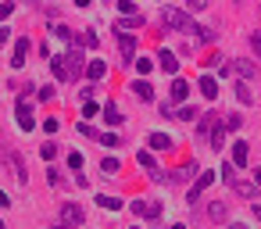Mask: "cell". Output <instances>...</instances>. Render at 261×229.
Here are the masks:
<instances>
[{"instance_id": "4316f807", "label": "cell", "mask_w": 261, "mask_h": 229, "mask_svg": "<svg viewBox=\"0 0 261 229\" xmlns=\"http://www.w3.org/2000/svg\"><path fill=\"white\" fill-rule=\"evenodd\" d=\"M222 147H225V125L218 122L215 133H211V147H207V150H222Z\"/></svg>"}, {"instance_id": "d4e9b609", "label": "cell", "mask_w": 261, "mask_h": 229, "mask_svg": "<svg viewBox=\"0 0 261 229\" xmlns=\"http://www.w3.org/2000/svg\"><path fill=\"white\" fill-rule=\"evenodd\" d=\"M97 204H100L104 211H118V208H125V200H118V197H111V193H97Z\"/></svg>"}, {"instance_id": "c3c4849f", "label": "cell", "mask_w": 261, "mask_h": 229, "mask_svg": "<svg viewBox=\"0 0 261 229\" xmlns=\"http://www.w3.org/2000/svg\"><path fill=\"white\" fill-rule=\"evenodd\" d=\"M0 208H11V197H8V190H0Z\"/></svg>"}, {"instance_id": "681fc988", "label": "cell", "mask_w": 261, "mask_h": 229, "mask_svg": "<svg viewBox=\"0 0 261 229\" xmlns=\"http://www.w3.org/2000/svg\"><path fill=\"white\" fill-rule=\"evenodd\" d=\"M250 179H254V183L261 186V168H254V172H250Z\"/></svg>"}, {"instance_id": "1f68e13d", "label": "cell", "mask_w": 261, "mask_h": 229, "mask_svg": "<svg viewBox=\"0 0 261 229\" xmlns=\"http://www.w3.org/2000/svg\"><path fill=\"white\" fill-rule=\"evenodd\" d=\"M136 72H140V79H147V75L154 72V61H150V58H136Z\"/></svg>"}, {"instance_id": "8d00e7d4", "label": "cell", "mask_w": 261, "mask_h": 229, "mask_svg": "<svg viewBox=\"0 0 261 229\" xmlns=\"http://www.w3.org/2000/svg\"><path fill=\"white\" fill-rule=\"evenodd\" d=\"M40 154H43L47 161H54V158H58V143H54V140H47V143L40 147Z\"/></svg>"}, {"instance_id": "6da1fadb", "label": "cell", "mask_w": 261, "mask_h": 229, "mask_svg": "<svg viewBox=\"0 0 261 229\" xmlns=\"http://www.w3.org/2000/svg\"><path fill=\"white\" fill-rule=\"evenodd\" d=\"M161 18H165V26L168 29H175V33H197V22L190 18V11H179V8H165L161 11Z\"/></svg>"}, {"instance_id": "f35d334b", "label": "cell", "mask_w": 261, "mask_h": 229, "mask_svg": "<svg viewBox=\"0 0 261 229\" xmlns=\"http://www.w3.org/2000/svg\"><path fill=\"white\" fill-rule=\"evenodd\" d=\"M100 108H97V100H83V118H93Z\"/></svg>"}, {"instance_id": "4fadbf2b", "label": "cell", "mask_w": 261, "mask_h": 229, "mask_svg": "<svg viewBox=\"0 0 261 229\" xmlns=\"http://www.w3.org/2000/svg\"><path fill=\"white\" fill-rule=\"evenodd\" d=\"M158 65H161V72H168L172 79L179 75V58H175L172 50H161V54H158Z\"/></svg>"}, {"instance_id": "f546056e", "label": "cell", "mask_w": 261, "mask_h": 229, "mask_svg": "<svg viewBox=\"0 0 261 229\" xmlns=\"http://www.w3.org/2000/svg\"><path fill=\"white\" fill-rule=\"evenodd\" d=\"M118 168H122L118 158H104V161H100V172H104V175H118Z\"/></svg>"}, {"instance_id": "f6af8a7d", "label": "cell", "mask_w": 261, "mask_h": 229, "mask_svg": "<svg viewBox=\"0 0 261 229\" xmlns=\"http://www.w3.org/2000/svg\"><path fill=\"white\" fill-rule=\"evenodd\" d=\"M43 129H47V133H58V129H61V122H58V118H47V122H43Z\"/></svg>"}, {"instance_id": "603a6c76", "label": "cell", "mask_w": 261, "mask_h": 229, "mask_svg": "<svg viewBox=\"0 0 261 229\" xmlns=\"http://www.w3.org/2000/svg\"><path fill=\"white\" fill-rule=\"evenodd\" d=\"M222 125H225V133H240L243 129V115L240 111H229V115H222Z\"/></svg>"}, {"instance_id": "cb8c5ba5", "label": "cell", "mask_w": 261, "mask_h": 229, "mask_svg": "<svg viewBox=\"0 0 261 229\" xmlns=\"http://www.w3.org/2000/svg\"><path fill=\"white\" fill-rule=\"evenodd\" d=\"M136 165L140 168H147L150 175L158 172V161H154V150H136Z\"/></svg>"}, {"instance_id": "83f0119b", "label": "cell", "mask_w": 261, "mask_h": 229, "mask_svg": "<svg viewBox=\"0 0 261 229\" xmlns=\"http://www.w3.org/2000/svg\"><path fill=\"white\" fill-rule=\"evenodd\" d=\"M232 90H236V100H240V104H254V93H250V86H247V83H236Z\"/></svg>"}, {"instance_id": "ab89813d", "label": "cell", "mask_w": 261, "mask_h": 229, "mask_svg": "<svg viewBox=\"0 0 261 229\" xmlns=\"http://www.w3.org/2000/svg\"><path fill=\"white\" fill-rule=\"evenodd\" d=\"M158 111H161L165 118H175V104H172V100H161V104H158Z\"/></svg>"}, {"instance_id": "44dd1931", "label": "cell", "mask_w": 261, "mask_h": 229, "mask_svg": "<svg viewBox=\"0 0 261 229\" xmlns=\"http://www.w3.org/2000/svg\"><path fill=\"white\" fill-rule=\"evenodd\" d=\"M218 179H222L225 186H232V183L240 179V168H236L232 161H222V168H218Z\"/></svg>"}, {"instance_id": "277c9868", "label": "cell", "mask_w": 261, "mask_h": 229, "mask_svg": "<svg viewBox=\"0 0 261 229\" xmlns=\"http://www.w3.org/2000/svg\"><path fill=\"white\" fill-rule=\"evenodd\" d=\"M15 115H18V129H22V133H33V129H36V118H33V104H29V97H18Z\"/></svg>"}, {"instance_id": "d6a6232c", "label": "cell", "mask_w": 261, "mask_h": 229, "mask_svg": "<svg viewBox=\"0 0 261 229\" xmlns=\"http://www.w3.org/2000/svg\"><path fill=\"white\" fill-rule=\"evenodd\" d=\"M175 118H179V122H193V118H197V108L182 104V108H175Z\"/></svg>"}, {"instance_id": "7dc6e473", "label": "cell", "mask_w": 261, "mask_h": 229, "mask_svg": "<svg viewBox=\"0 0 261 229\" xmlns=\"http://www.w3.org/2000/svg\"><path fill=\"white\" fill-rule=\"evenodd\" d=\"M8 40H11V29H8V26H0V47H4Z\"/></svg>"}, {"instance_id": "f907efd6", "label": "cell", "mask_w": 261, "mask_h": 229, "mask_svg": "<svg viewBox=\"0 0 261 229\" xmlns=\"http://www.w3.org/2000/svg\"><path fill=\"white\" fill-rule=\"evenodd\" d=\"M229 229H247V225L243 222H229Z\"/></svg>"}, {"instance_id": "7a4b0ae2", "label": "cell", "mask_w": 261, "mask_h": 229, "mask_svg": "<svg viewBox=\"0 0 261 229\" xmlns=\"http://www.w3.org/2000/svg\"><path fill=\"white\" fill-rule=\"evenodd\" d=\"M222 122V115L218 111H204L200 115V122H197V129H193V136H197V143H207L211 147V133H215V125Z\"/></svg>"}, {"instance_id": "8fae6325", "label": "cell", "mask_w": 261, "mask_h": 229, "mask_svg": "<svg viewBox=\"0 0 261 229\" xmlns=\"http://www.w3.org/2000/svg\"><path fill=\"white\" fill-rule=\"evenodd\" d=\"M50 75H54L58 83H68V79H72V72H68V58H65V54L50 58Z\"/></svg>"}, {"instance_id": "db71d44e", "label": "cell", "mask_w": 261, "mask_h": 229, "mask_svg": "<svg viewBox=\"0 0 261 229\" xmlns=\"http://www.w3.org/2000/svg\"><path fill=\"white\" fill-rule=\"evenodd\" d=\"M0 229H8V225H4V218H0Z\"/></svg>"}, {"instance_id": "74e56055", "label": "cell", "mask_w": 261, "mask_h": 229, "mask_svg": "<svg viewBox=\"0 0 261 229\" xmlns=\"http://www.w3.org/2000/svg\"><path fill=\"white\" fill-rule=\"evenodd\" d=\"M75 129H79V133H83V136H86V140H100V133H97V129H93V125H86V122H79V125H75Z\"/></svg>"}, {"instance_id": "7bdbcfd3", "label": "cell", "mask_w": 261, "mask_h": 229, "mask_svg": "<svg viewBox=\"0 0 261 229\" xmlns=\"http://www.w3.org/2000/svg\"><path fill=\"white\" fill-rule=\"evenodd\" d=\"M11 11H15V4H0V26L11 18Z\"/></svg>"}, {"instance_id": "60d3db41", "label": "cell", "mask_w": 261, "mask_h": 229, "mask_svg": "<svg viewBox=\"0 0 261 229\" xmlns=\"http://www.w3.org/2000/svg\"><path fill=\"white\" fill-rule=\"evenodd\" d=\"M100 143H104V147H122V140H118L115 133H100Z\"/></svg>"}, {"instance_id": "5bb4252c", "label": "cell", "mask_w": 261, "mask_h": 229, "mask_svg": "<svg viewBox=\"0 0 261 229\" xmlns=\"http://www.w3.org/2000/svg\"><path fill=\"white\" fill-rule=\"evenodd\" d=\"M247 158H250V143H247V140H232V165L243 168Z\"/></svg>"}, {"instance_id": "b9f144b4", "label": "cell", "mask_w": 261, "mask_h": 229, "mask_svg": "<svg viewBox=\"0 0 261 229\" xmlns=\"http://www.w3.org/2000/svg\"><path fill=\"white\" fill-rule=\"evenodd\" d=\"M250 47H254V54H257V61H261V29L250 33Z\"/></svg>"}, {"instance_id": "e0dca14e", "label": "cell", "mask_w": 261, "mask_h": 229, "mask_svg": "<svg viewBox=\"0 0 261 229\" xmlns=\"http://www.w3.org/2000/svg\"><path fill=\"white\" fill-rule=\"evenodd\" d=\"M147 147H150V150H172L175 143H172L168 133H150V136H147Z\"/></svg>"}, {"instance_id": "3957f363", "label": "cell", "mask_w": 261, "mask_h": 229, "mask_svg": "<svg viewBox=\"0 0 261 229\" xmlns=\"http://www.w3.org/2000/svg\"><path fill=\"white\" fill-rule=\"evenodd\" d=\"M115 40H118V50H122V65H136V36L115 29Z\"/></svg>"}, {"instance_id": "816d5d0a", "label": "cell", "mask_w": 261, "mask_h": 229, "mask_svg": "<svg viewBox=\"0 0 261 229\" xmlns=\"http://www.w3.org/2000/svg\"><path fill=\"white\" fill-rule=\"evenodd\" d=\"M168 229H186V225H182V222H172V225H168Z\"/></svg>"}, {"instance_id": "ac0fdd59", "label": "cell", "mask_w": 261, "mask_h": 229, "mask_svg": "<svg viewBox=\"0 0 261 229\" xmlns=\"http://www.w3.org/2000/svg\"><path fill=\"white\" fill-rule=\"evenodd\" d=\"M207 218L211 222H229V204L225 200H211L207 204Z\"/></svg>"}, {"instance_id": "836d02e7", "label": "cell", "mask_w": 261, "mask_h": 229, "mask_svg": "<svg viewBox=\"0 0 261 229\" xmlns=\"http://www.w3.org/2000/svg\"><path fill=\"white\" fill-rule=\"evenodd\" d=\"M83 165H86V158H83L79 150H72V154H68V168H72V172H83Z\"/></svg>"}, {"instance_id": "9c48e42d", "label": "cell", "mask_w": 261, "mask_h": 229, "mask_svg": "<svg viewBox=\"0 0 261 229\" xmlns=\"http://www.w3.org/2000/svg\"><path fill=\"white\" fill-rule=\"evenodd\" d=\"M229 65H232V72L240 75V83H247V79L257 75V61H250V58H232Z\"/></svg>"}, {"instance_id": "2e32d148", "label": "cell", "mask_w": 261, "mask_h": 229, "mask_svg": "<svg viewBox=\"0 0 261 229\" xmlns=\"http://www.w3.org/2000/svg\"><path fill=\"white\" fill-rule=\"evenodd\" d=\"M100 115H104V122H108V125H122V122H125V118H122V108H118L115 100H108V104L100 108Z\"/></svg>"}, {"instance_id": "30bf717a", "label": "cell", "mask_w": 261, "mask_h": 229, "mask_svg": "<svg viewBox=\"0 0 261 229\" xmlns=\"http://www.w3.org/2000/svg\"><path fill=\"white\" fill-rule=\"evenodd\" d=\"M186 97H190V83L175 75V79H172V90H168V100H172L175 108H182V104H186Z\"/></svg>"}, {"instance_id": "bcb514c9", "label": "cell", "mask_w": 261, "mask_h": 229, "mask_svg": "<svg viewBox=\"0 0 261 229\" xmlns=\"http://www.w3.org/2000/svg\"><path fill=\"white\" fill-rule=\"evenodd\" d=\"M75 186H83V190H90V179H86L83 172H75Z\"/></svg>"}, {"instance_id": "8992f818", "label": "cell", "mask_w": 261, "mask_h": 229, "mask_svg": "<svg viewBox=\"0 0 261 229\" xmlns=\"http://www.w3.org/2000/svg\"><path fill=\"white\" fill-rule=\"evenodd\" d=\"M129 211H133L136 218H161V204H158V200H143V197H140V200H133V204H129Z\"/></svg>"}, {"instance_id": "ee69618b", "label": "cell", "mask_w": 261, "mask_h": 229, "mask_svg": "<svg viewBox=\"0 0 261 229\" xmlns=\"http://www.w3.org/2000/svg\"><path fill=\"white\" fill-rule=\"evenodd\" d=\"M36 97H40V100H50V97H54V86H40Z\"/></svg>"}, {"instance_id": "9a60e30c", "label": "cell", "mask_w": 261, "mask_h": 229, "mask_svg": "<svg viewBox=\"0 0 261 229\" xmlns=\"http://www.w3.org/2000/svg\"><path fill=\"white\" fill-rule=\"evenodd\" d=\"M211 183H215V172H200V175H197V183L190 186V204H193V200H197V197H200Z\"/></svg>"}, {"instance_id": "ba28073f", "label": "cell", "mask_w": 261, "mask_h": 229, "mask_svg": "<svg viewBox=\"0 0 261 229\" xmlns=\"http://www.w3.org/2000/svg\"><path fill=\"white\" fill-rule=\"evenodd\" d=\"M61 222H65L68 229H75V225H83V222H86V211H83L79 204H72V200H68V204H61Z\"/></svg>"}, {"instance_id": "d590c367", "label": "cell", "mask_w": 261, "mask_h": 229, "mask_svg": "<svg viewBox=\"0 0 261 229\" xmlns=\"http://www.w3.org/2000/svg\"><path fill=\"white\" fill-rule=\"evenodd\" d=\"M50 33H54L58 40H65V43H72V29H68V26H50Z\"/></svg>"}, {"instance_id": "4dcf8cb0", "label": "cell", "mask_w": 261, "mask_h": 229, "mask_svg": "<svg viewBox=\"0 0 261 229\" xmlns=\"http://www.w3.org/2000/svg\"><path fill=\"white\" fill-rule=\"evenodd\" d=\"M115 8H118V15H122V18H133V15H140V11H136V4H133V0H118V4H115Z\"/></svg>"}, {"instance_id": "484cf974", "label": "cell", "mask_w": 261, "mask_h": 229, "mask_svg": "<svg viewBox=\"0 0 261 229\" xmlns=\"http://www.w3.org/2000/svg\"><path fill=\"white\" fill-rule=\"evenodd\" d=\"M79 47H86V50H97V47H100V36H97L93 29H86V33L79 36Z\"/></svg>"}, {"instance_id": "52a82bcc", "label": "cell", "mask_w": 261, "mask_h": 229, "mask_svg": "<svg viewBox=\"0 0 261 229\" xmlns=\"http://www.w3.org/2000/svg\"><path fill=\"white\" fill-rule=\"evenodd\" d=\"M29 50H33V40H29V36H18V40H15V50H11V68H25Z\"/></svg>"}, {"instance_id": "7402d4cb", "label": "cell", "mask_w": 261, "mask_h": 229, "mask_svg": "<svg viewBox=\"0 0 261 229\" xmlns=\"http://www.w3.org/2000/svg\"><path fill=\"white\" fill-rule=\"evenodd\" d=\"M200 97H204V100H215V97H218V83H215L211 75H200Z\"/></svg>"}, {"instance_id": "11a10c76", "label": "cell", "mask_w": 261, "mask_h": 229, "mask_svg": "<svg viewBox=\"0 0 261 229\" xmlns=\"http://www.w3.org/2000/svg\"><path fill=\"white\" fill-rule=\"evenodd\" d=\"M133 229H140V225H133Z\"/></svg>"}, {"instance_id": "e575fe53", "label": "cell", "mask_w": 261, "mask_h": 229, "mask_svg": "<svg viewBox=\"0 0 261 229\" xmlns=\"http://www.w3.org/2000/svg\"><path fill=\"white\" fill-rule=\"evenodd\" d=\"M47 183H50V186L58 190V186H65V175H61V172H58V168L50 165V168H47Z\"/></svg>"}, {"instance_id": "7c38bea8", "label": "cell", "mask_w": 261, "mask_h": 229, "mask_svg": "<svg viewBox=\"0 0 261 229\" xmlns=\"http://www.w3.org/2000/svg\"><path fill=\"white\" fill-rule=\"evenodd\" d=\"M129 90H133V97H136V100L154 104V86H150L147 79H133V86H129Z\"/></svg>"}, {"instance_id": "d6986e66", "label": "cell", "mask_w": 261, "mask_h": 229, "mask_svg": "<svg viewBox=\"0 0 261 229\" xmlns=\"http://www.w3.org/2000/svg\"><path fill=\"white\" fill-rule=\"evenodd\" d=\"M229 190H232V193H240V197H254V193H257L261 186H257L254 179H236V183H232Z\"/></svg>"}, {"instance_id": "f1b7e54d", "label": "cell", "mask_w": 261, "mask_h": 229, "mask_svg": "<svg viewBox=\"0 0 261 229\" xmlns=\"http://www.w3.org/2000/svg\"><path fill=\"white\" fill-rule=\"evenodd\" d=\"M143 22H147L143 15H133V18H122V22H118V29H122V33H129V29H140Z\"/></svg>"}, {"instance_id": "5b68a950", "label": "cell", "mask_w": 261, "mask_h": 229, "mask_svg": "<svg viewBox=\"0 0 261 229\" xmlns=\"http://www.w3.org/2000/svg\"><path fill=\"white\" fill-rule=\"evenodd\" d=\"M4 158H8V165H11V172H15V183H29V172H25V161H22V154L18 150H11V147H4Z\"/></svg>"}, {"instance_id": "ffe728a7", "label": "cell", "mask_w": 261, "mask_h": 229, "mask_svg": "<svg viewBox=\"0 0 261 229\" xmlns=\"http://www.w3.org/2000/svg\"><path fill=\"white\" fill-rule=\"evenodd\" d=\"M104 75H108V65H104L100 58H93V61L86 65V79H90V83H97V79H104Z\"/></svg>"}, {"instance_id": "f5cc1de1", "label": "cell", "mask_w": 261, "mask_h": 229, "mask_svg": "<svg viewBox=\"0 0 261 229\" xmlns=\"http://www.w3.org/2000/svg\"><path fill=\"white\" fill-rule=\"evenodd\" d=\"M54 229H68V225H65V222H58V225H54Z\"/></svg>"}]
</instances>
